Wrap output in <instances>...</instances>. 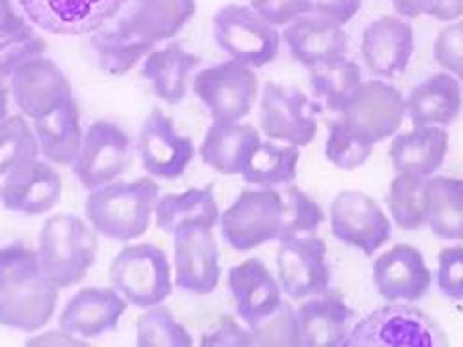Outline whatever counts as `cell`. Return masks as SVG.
<instances>
[{"instance_id": "1", "label": "cell", "mask_w": 463, "mask_h": 347, "mask_svg": "<svg viewBox=\"0 0 463 347\" xmlns=\"http://www.w3.org/2000/svg\"><path fill=\"white\" fill-rule=\"evenodd\" d=\"M157 198L159 185L152 178L116 180L90 191L86 219L99 236L128 243L148 231Z\"/></svg>"}, {"instance_id": "2", "label": "cell", "mask_w": 463, "mask_h": 347, "mask_svg": "<svg viewBox=\"0 0 463 347\" xmlns=\"http://www.w3.org/2000/svg\"><path fill=\"white\" fill-rule=\"evenodd\" d=\"M98 231L79 215L56 213L45 220L38 238L43 275L61 289L79 284L96 264Z\"/></svg>"}, {"instance_id": "3", "label": "cell", "mask_w": 463, "mask_h": 347, "mask_svg": "<svg viewBox=\"0 0 463 347\" xmlns=\"http://www.w3.org/2000/svg\"><path fill=\"white\" fill-rule=\"evenodd\" d=\"M110 282L124 299L138 308H150L172 294L168 256L154 243L124 247L110 264Z\"/></svg>"}, {"instance_id": "4", "label": "cell", "mask_w": 463, "mask_h": 347, "mask_svg": "<svg viewBox=\"0 0 463 347\" xmlns=\"http://www.w3.org/2000/svg\"><path fill=\"white\" fill-rule=\"evenodd\" d=\"M213 38L234 61L264 68L277 58L282 34L252 6L228 5L213 17Z\"/></svg>"}, {"instance_id": "5", "label": "cell", "mask_w": 463, "mask_h": 347, "mask_svg": "<svg viewBox=\"0 0 463 347\" xmlns=\"http://www.w3.org/2000/svg\"><path fill=\"white\" fill-rule=\"evenodd\" d=\"M224 241L240 252L282 236V196L277 189H245L219 220Z\"/></svg>"}, {"instance_id": "6", "label": "cell", "mask_w": 463, "mask_h": 347, "mask_svg": "<svg viewBox=\"0 0 463 347\" xmlns=\"http://www.w3.org/2000/svg\"><path fill=\"white\" fill-rule=\"evenodd\" d=\"M194 96L206 105L213 122H241L258 98L254 70L234 58L204 68L193 82Z\"/></svg>"}, {"instance_id": "7", "label": "cell", "mask_w": 463, "mask_h": 347, "mask_svg": "<svg viewBox=\"0 0 463 347\" xmlns=\"http://www.w3.org/2000/svg\"><path fill=\"white\" fill-rule=\"evenodd\" d=\"M277 273L282 292L292 301L329 292L331 266L326 241L314 234L279 239Z\"/></svg>"}, {"instance_id": "8", "label": "cell", "mask_w": 463, "mask_h": 347, "mask_svg": "<svg viewBox=\"0 0 463 347\" xmlns=\"http://www.w3.org/2000/svg\"><path fill=\"white\" fill-rule=\"evenodd\" d=\"M133 157L131 136L118 124L98 120L86 129L80 154L71 168L79 183L94 191L118 180L133 164Z\"/></svg>"}, {"instance_id": "9", "label": "cell", "mask_w": 463, "mask_h": 347, "mask_svg": "<svg viewBox=\"0 0 463 347\" xmlns=\"http://www.w3.org/2000/svg\"><path fill=\"white\" fill-rule=\"evenodd\" d=\"M329 224L340 243L359 249L364 256H373L392 236L389 215L363 191L338 192L331 202Z\"/></svg>"}, {"instance_id": "10", "label": "cell", "mask_w": 463, "mask_h": 347, "mask_svg": "<svg viewBox=\"0 0 463 347\" xmlns=\"http://www.w3.org/2000/svg\"><path fill=\"white\" fill-rule=\"evenodd\" d=\"M338 114L354 131L378 144L398 133L408 107L396 86L385 79H373L363 80Z\"/></svg>"}, {"instance_id": "11", "label": "cell", "mask_w": 463, "mask_h": 347, "mask_svg": "<svg viewBox=\"0 0 463 347\" xmlns=\"http://www.w3.org/2000/svg\"><path fill=\"white\" fill-rule=\"evenodd\" d=\"M42 31L56 36L94 34L118 17L128 0H17Z\"/></svg>"}, {"instance_id": "12", "label": "cell", "mask_w": 463, "mask_h": 347, "mask_svg": "<svg viewBox=\"0 0 463 347\" xmlns=\"http://www.w3.org/2000/svg\"><path fill=\"white\" fill-rule=\"evenodd\" d=\"M260 127L271 140L308 146L317 133L316 105L299 90L268 82L260 103Z\"/></svg>"}, {"instance_id": "13", "label": "cell", "mask_w": 463, "mask_h": 347, "mask_svg": "<svg viewBox=\"0 0 463 347\" xmlns=\"http://www.w3.org/2000/svg\"><path fill=\"white\" fill-rule=\"evenodd\" d=\"M221 278V252L213 230L198 224L174 234V280L189 294L208 295Z\"/></svg>"}, {"instance_id": "14", "label": "cell", "mask_w": 463, "mask_h": 347, "mask_svg": "<svg viewBox=\"0 0 463 347\" xmlns=\"http://www.w3.org/2000/svg\"><path fill=\"white\" fill-rule=\"evenodd\" d=\"M436 327L411 303H391L352 329L345 345H433Z\"/></svg>"}, {"instance_id": "15", "label": "cell", "mask_w": 463, "mask_h": 347, "mask_svg": "<svg viewBox=\"0 0 463 347\" xmlns=\"http://www.w3.org/2000/svg\"><path fill=\"white\" fill-rule=\"evenodd\" d=\"M138 157L142 168L159 180L184 176L194 157V144L180 135L168 116L154 108L142 124L138 135Z\"/></svg>"}, {"instance_id": "16", "label": "cell", "mask_w": 463, "mask_h": 347, "mask_svg": "<svg viewBox=\"0 0 463 347\" xmlns=\"http://www.w3.org/2000/svg\"><path fill=\"white\" fill-rule=\"evenodd\" d=\"M372 277L387 303H417L433 282L424 254L410 243H398L375 258Z\"/></svg>"}, {"instance_id": "17", "label": "cell", "mask_w": 463, "mask_h": 347, "mask_svg": "<svg viewBox=\"0 0 463 347\" xmlns=\"http://www.w3.org/2000/svg\"><path fill=\"white\" fill-rule=\"evenodd\" d=\"M415 52V31L405 17L383 15L363 33V62L375 79H394L408 70Z\"/></svg>"}, {"instance_id": "18", "label": "cell", "mask_w": 463, "mask_h": 347, "mask_svg": "<svg viewBox=\"0 0 463 347\" xmlns=\"http://www.w3.org/2000/svg\"><path fill=\"white\" fill-rule=\"evenodd\" d=\"M10 82L19 110L31 120L42 118L73 98L66 73L45 56L21 66Z\"/></svg>"}, {"instance_id": "19", "label": "cell", "mask_w": 463, "mask_h": 347, "mask_svg": "<svg viewBox=\"0 0 463 347\" xmlns=\"http://www.w3.org/2000/svg\"><path fill=\"white\" fill-rule=\"evenodd\" d=\"M61 194L62 178L47 159H34L15 168L0 185L3 206L28 217L49 213L58 204Z\"/></svg>"}, {"instance_id": "20", "label": "cell", "mask_w": 463, "mask_h": 347, "mask_svg": "<svg viewBox=\"0 0 463 347\" xmlns=\"http://www.w3.org/2000/svg\"><path fill=\"white\" fill-rule=\"evenodd\" d=\"M58 292L43 273L0 287V325L24 333L43 329L54 315Z\"/></svg>"}, {"instance_id": "21", "label": "cell", "mask_w": 463, "mask_h": 347, "mask_svg": "<svg viewBox=\"0 0 463 347\" xmlns=\"http://www.w3.org/2000/svg\"><path fill=\"white\" fill-rule=\"evenodd\" d=\"M282 40L289 54L308 70L336 61L350 49V36L344 24L316 14L301 15L286 24Z\"/></svg>"}, {"instance_id": "22", "label": "cell", "mask_w": 463, "mask_h": 347, "mask_svg": "<svg viewBox=\"0 0 463 347\" xmlns=\"http://www.w3.org/2000/svg\"><path fill=\"white\" fill-rule=\"evenodd\" d=\"M128 305L116 287H84L66 303L58 327L80 338H96L118 327Z\"/></svg>"}, {"instance_id": "23", "label": "cell", "mask_w": 463, "mask_h": 347, "mask_svg": "<svg viewBox=\"0 0 463 347\" xmlns=\"http://www.w3.org/2000/svg\"><path fill=\"white\" fill-rule=\"evenodd\" d=\"M228 289L240 320L247 325L269 315L284 301L280 282L258 258H249L228 271Z\"/></svg>"}, {"instance_id": "24", "label": "cell", "mask_w": 463, "mask_h": 347, "mask_svg": "<svg viewBox=\"0 0 463 347\" xmlns=\"http://www.w3.org/2000/svg\"><path fill=\"white\" fill-rule=\"evenodd\" d=\"M299 345L336 347L345 345L354 329L355 312L335 294L314 295L298 308Z\"/></svg>"}, {"instance_id": "25", "label": "cell", "mask_w": 463, "mask_h": 347, "mask_svg": "<svg viewBox=\"0 0 463 347\" xmlns=\"http://www.w3.org/2000/svg\"><path fill=\"white\" fill-rule=\"evenodd\" d=\"M449 154V133L441 126H413L392 136L389 159L396 172L430 178L436 174Z\"/></svg>"}, {"instance_id": "26", "label": "cell", "mask_w": 463, "mask_h": 347, "mask_svg": "<svg viewBox=\"0 0 463 347\" xmlns=\"http://www.w3.org/2000/svg\"><path fill=\"white\" fill-rule=\"evenodd\" d=\"M202 64V58L187 51L180 42L163 49H154L140 70V75L152 86L154 94L168 105H178L189 90L191 73Z\"/></svg>"}, {"instance_id": "27", "label": "cell", "mask_w": 463, "mask_h": 347, "mask_svg": "<svg viewBox=\"0 0 463 347\" xmlns=\"http://www.w3.org/2000/svg\"><path fill=\"white\" fill-rule=\"evenodd\" d=\"M262 142L254 126L243 122H213L202 140L200 157L222 176H238Z\"/></svg>"}, {"instance_id": "28", "label": "cell", "mask_w": 463, "mask_h": 347, "mask_svg": "<svg viewBox=\"0 0 463 347\" xmlns=\"http://www.w3.org/2000/svg\"><path fill=\"white\" fill-rule=\"evenodd\" d=\"M405 107L413 126L447 127L456 122L463 107L461 80L449 71L431 75L405 98Z\"/></svg>"}, {"instance_id": "29", "label": "cell", "mask_w": 463, "mask_h": 347, "mask_svg": "<svg viewBox=\"0 0 463 347\" xmlns=\"http://www.w3.org/2000/svg\"><path fill=\"white\" fill-rule=\"evenodd\" d=\"M34 133L40 154L49 163L73 166L84 140L77 101L71 98L52 112L34 120Z\"/></svg>"}, {"instance_id": "30", "label": "cell", "mask_w": 463, "mask_h": 347, "mask_svg": "<svg viewBox=\"0 0 463 347\" xmlns=\"http://www.w3.org/2000/svg\"><path fill=\"white\" fill-rule=\"evenodd\" d=\"M156 222L165 234L174 236L189 224L215 228L221 220V210L215 198V187H193L185 192H174L157 198Z\"/></svg>"}, {"instance_id": "31", "label": "cell", "mask_w": 463, "mask_h": 347, "mask_svg": "<svg viewBox=\"0 0 463 347\" xmlns=\"http://www.w3.org/2000/svg\"><path fill=\"white\" fill-rule=\"evenodd\" d=\"M196 0H133L131 12L122 21L154 43L176 36L193 19Z\"/></svg>"}, {"instance_id": "32", "label": "cell", "mask_w": 463, "mask_h": 347, "mask_svg": "<svg viewBox=\"0 0 463 347\" xmlns=\"http://www.w3.org/2000/svg\"><path fill=\"white\" fill-rule=\"evenodd\" d=\"M90 47L98 56L99 68L114 77L129 73L142 58H146L157 43L137 34L120 19L114 28L98 31L90 38Z\"/></svg>"}, {"instance_id": "33", "label": "cell", "mask_w": 463, "mask_h": 347, "mask_svg": "<svg viewBox=\"0 0 463 347\" xmlns=\"http://www.w3.org/2000/svg\"><path fill=\"white\" fill-rule=\"evenodd\" d=\"M426 226L445 241L463 243V180L428 178Z\"/></svg>"}, {"instance_id": "34", "label": "cell", "mask_w": 463, "mask_h": 347, "mask_svg": "<svg viewBox=\"0 0 463 347\" xmlns=\"http://www.w3.org/2000/svg\"><path fill=\"white\" fill-rule=\"evenodd\" d=\"M299 148L292 144H277L271 138L262 140L249 157L241 178L258 187L277 189L294 183L299 166Z\"/></svg>"}, {"instance_id": "35", "label": "cell", "mask_w": 463, "mask_h": 347, "mask_svg": "<svg viewBox=\"0 0 463 347\" xmlns=\"http://www.w3.org/2000/svg\"><path fill=\"white\" fill-rule=\"evenodd\" d=\"M363 82L361 66L347 56L326 62L310 70V86L316 98L326 101V105L340 112Z\"/></svg>"}, {"instance_id": "36", "label": "cell", "mask_w": 463, "mask_h": 347, "mask_svg": "<svg viewBox=\"0 0 463 347\" xmlns=\"http://www.w3.org/2000/svg\"><path fill=\"white\" fill-rule=\"evenodd\" d=\"M426 196L428 178L415 174L396 172L389 187V213L398 228L415 231L426 226Z\"/></svg>"}, {"instance_id": "37", "label": "cell", "mask_w": 463, "mask_h": 347, "mask_svg": "<svg viewBox=\"0 0 463 347\" xmlns=\"http://www.w3.org/2000/svg\"><path fill=\"white\" fill-rule=\"evenodd\" d=\"M38 155L40 146L34 127L28 126L21 114L8 116L0 122V178L38 159Z\"/></svg>"}, {"instance_id": "38", "label": "cell", "mask_w": 463, "mask_h": 347, "mask_svg": "<svg viewBox=\"0 0 463 347\" xmlns=\"http://www.w3.org/2000/svg\"><path fill=\"white\" fill-rule=\"evenodd\" d=\"M137 345L142 347H187L191 333L163 305H154L137 320Z\"/></svg>"}, {"instance_id": "39", "label": "cell", "mask_w": 463, "mask_h": 347, "mask_svg": "<svg viewBox=\"0 0 463 347\" xmlns=\"http://www.w3.org/2000/svg\"><path fill=\"white\" fill-rule=\"evenodd\" d=\"M282 196V238L314 234L326 220L322 206L298 185H284Z\"/></svg>"}, {"instance_id": "40", "label": "cell", "mask_w": 463, "mask_h": 347, "mask_svg": "<svg viewBox=\"0 0 463 347\" xmlns=\"http://www.w3.org/2000/svg\"><path fill=\"white\" fill-rule=\"evenodd\" d=\"M375 144L354 131L342 118L333 122L326 140V157L340 170H355L373 154Z\"/></svg>"}, {"instance_id": "41", "label": "cell", "mask_w": 463, "mask_h": 347, "mask_svg": "<svg viewBox=\"0 0 463 347\" xmlns=\"http://www.w3.org/2000/svg\"><path fill=\"white\" fill-rule=\"evenodd\" d=\"M254 345H299L298 308L282 301L269 315L249 325Z\"/></svg>"}, {"instance_id": "42", "label": "cell", "mask_w": 463, "mask_h": 347, "mask_svg": "<svg viewBox=\"0 0 463 347\" xmlns=\"http://www.w3.org/2000/svg\"><path fill=\"white\" fill-rule=\"evenodd\" d=\"M47 43L31 26L0 40V79H12V75L34 58L43 56Z\"/></svg>"}, {"instance_id": "43", "label": "cell", "mask_w": 463, "mask_h": 347, "mask_svg": "<svg viewBox=\"0 0 463 347\" xmlns=\"http://www.w3.org/2000/svg\"><path fill=\"white\" fill-rule=\"evenodd\" d=\"M40 273L43 271L38 249L34 250L23 243L0 247V287L21 282Z\"/></svg>"}, {"instance_id": "44", "label": "cell", "mask_w": 463, "mask_h": 347, "mask_svg": "<svg viewBox=\"0 0 463 347\" xmlns=\"http://www.w3.org/2000/svg\"><path fill=\"white\" fill-rule=\"evenodd\" d=\"M433 58L445 71L463 82V21H452L443 28L433 43Z\"/></svg>"}, {"instance_id": "45", "label": "cell", "mask_w": 463, "mask_h": 347, "mask_svg": "<svg viewBox=\"0 0 463 347\" xmlns=\"http://www.w3.org/2000/svg\"><path fill=\"white\" fill-rule=\"evenodd\" d=\"M438 287L452 301L463 303V245H449L438 256Z\"/></svg>"}, {"instance_id": "46", "label": "cell", "mask_w": 463, "mask_h": 347, "mask_svg": "<svg viewBox=\"0 0 463 347\" xmlns=\"http://www.w3.org/2000/svg\"><path fill=\"white\" fill-rule=\"evenodd\" d=\"M400 17H433L438 21H458L463 15V0H391Z\"/></svg>"}, {"instance_id": "47", "label": "cell", "mask_w": 463, "mask_h": 347, "mask_svg": "<svg viewBox=\"0 0 463 347\" xmlns=\"http://www.w3.org/2000/svg\"><path fill=\"white\" fill-rule=\"evenodd\" d=\"M200 345L206 347H245L254 345L249 325L243 327L236 317L222 315L219 324L202 334Z\"/></svg>"}, {"instance_id": "48", "label": "cell", "mask_w": 463, "mask_h": 347, "mask_svg": "<svg viewBox=\"0 0 463 347\" xmlns=\"http://www.w3.org/2000/svg\"><path fill=\"white\" fill-rule=\"evenodd\" d=\"M250 6L277 28L310 14V0H252Z\"/></svg>"}, {"instance_id": "49", "label": "cell", "mask_w": 463, "mask_h": 347, "mask_svg": "<svg viewBox=\"0 0 463 347\" xmlns=\"http://www.w3.org/2000/svg\"><path fill=\"white\" fill-rule=\"evenodd\" d=\"M361 3L363 0H310V14L345 24L359 14Z\"/></svg>"}, {"instance_id": "50", "label": "cell", "mask_w": 463, "mask_h": 347, "mask_svg": "<svg viewBox=\"0 0 463 347\" xmlns=\"http://www.w3.org/2000/svg\"><path fill=\"white\" fill-rule=\"evenodd\" d=\"M28 345H47V347H73V345H84V338L58 327L52 331H45L40 334H34L33 338L26 340Z\"/></svg>"}, {"instance_id": "51", "label": "cell", "mask_w": 463, "mask_h": 347, "mask_svg": "<svg viewBox=\"0 0 463 347\" xmlns=\"http://www.w3.org/2000/svg\"><path fill=\"white\" fill-rule=\"evenodd\" d=\"M26 21L17 14L12 0H0V40H5L19 31H23Z\"/></svg>"}, {"instance_id": "52", "label": "cell", "mask_w": 463, "mask_h": 347, "mask_svg": "<svg viewBox=\"0 0 463 347\" xmlns=\"http://www.w3.org/2000/svg\"><path fill=\"white\" fill-rule=\"evenodd\" d=\"M8 118V90L6 86L0 82V122Z\"/></svg>"}]
</instances>
